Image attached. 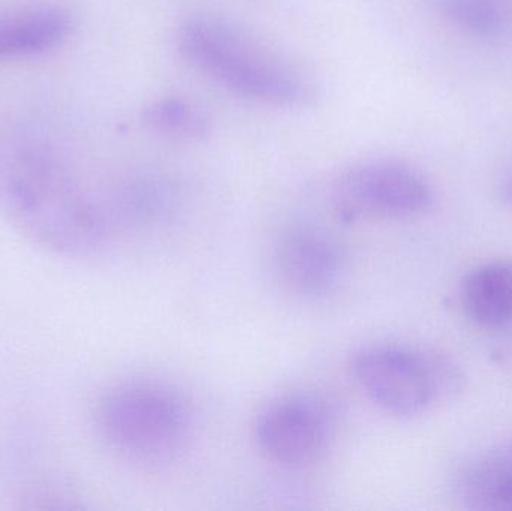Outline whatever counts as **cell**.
Masks as SVG:
<instances>
[{
	"label": "cell",
	"instance_id": "6da1fadb",
	"mask_svg": "<svg viewBox=\"0 0 512 511\" xmlns=\"http://www.w3.org/2000/svg\"><path fill=\"white\" fill-rule=\"evenodd\" d=\"M0 213L36 245L63 257L93 254L108 237L101 207L35 141L0 144Z\"/></svg>",
	"mask_w": 512,
	"mask_h": 511
},
{
	"label": "cell",
	"instance_id": "7a4b0ae2",
	"mask_svg": "<svg viewBox=\"0 0 512 511\" xmlns=\"http://www.w3.org/2000/svg\"><path fill=\"white\" fill-rule=\"evenodd\" d=\"M177 45L198 71L243 98L277 107H301L315 99L312 80L298 66L227 18H188Z\"/></svg>",
	"mask_w": 512,
	"mask_h": 511
},
{
	"label": "cell",
	"instance_id": "3957f363",
	"mask_svg": "<svg viewBox=\"0 0 512 511\" xmlns=\"http://www.w3.org/2000/svg\"><path fill=\"white\" fill-rule=\"evenodd\" d=\"M96 422L111 449L147 464L176 458L192 434L191 408L183 396L153 381L126 383L108 392Z\"/></svg>",
	"mask_w": 512,
	"mask_h": 511
},
{
	"label": "cell",
	"instance_id": "277c9868",
	"mask_svg": "<svg viewBox=\"0 0 512 511\" xmlns=\"http://www.w3.org/2000/svg\"><path fill=\"white\" fill-rule=\"evenodd\" d=\"M351 374L373 404L403 419L420 416L463 386V374L450 359L400 345L360 348L352 356Z\"/></svg>",
	"mask_w": 512,
	"mask_h": 511
},
{
	"label": "cell",
	"instance_id": "5b68a950",
	"mask_svg": "<svg viewBox=\"0 0 512 511\" xmlns=\"http://www.w3.org/2000/svg\"><path fill=\"white\" fill-rule=\"evenodd\" d=\"M339 405L319 392H300L270 402L255 423V440L270 461L303 467L318 461L336 440Z\"/></svg>",
	"mask_w": 512,
	"mask_h": 511
},
{
	"label": "cell",
	"instance_id": "8992f818",
	"mask_svg": "<svg viewBox=\"0 0 512 511\" xmlns=\"http://www.w3.org/2000/svg\"><path fill=\"white\" fill-rule=\"evenodd\" d=\"M429 180L406 164L375 161L357 165L340 177L334 209L343 224L408 219L432 207Z\"/></svg>",
	"mask_w": 512,
	"mask_h": 511
},
{
	"label": "cell",
	"instance_id": "52a82bcc",
	"mask_svg": "<svg viewBox=\"0 0 512 511\" xmlns=\"http://www.w3.org/2000/svg\"><path fill=\"white\" fill-rule=\"evenodd\" d=\"M274 270L286 290L307 300L333 294L345 276V254L321 228L295 225L274 246Z\"/></svg>",
	"mask_w": 512,
	"mask_h": 511
},
{
	"label": "cell",
	"instance_id": "ba28073f",
	"mask_svg": "<svg viewBox=\"0 0 512 511\" xmlns=\"http://www.w3.org/2000/svg\"><path fill=\"white\" fill-rule=\"evenodd\" d=\"M451 486L466 509L512 511V443L469 456L454 471Z\"/></svg>",
	"mask_w": 512,
	"mask_h": 511
},
{
	"label": "cell",
	"instance_id": "9c48e42d",
	"mask_svg": "<svg viewBox=\"0 0 512 511\" xmlns=\"http://www.w3.org/2000/svg\"><path fill=\"white\" fill-rule=\"evenodd\" d=\"M74 30L68 9L35 5L0 12V59L38 56L60 47Z\"/></svg>",
	"mask_w": 512,
	"mask_h": 511
},
{
	"label": "cell",
	"instance_id": "30bf717a",
	"mask_svg": "<svg viewBox=\"0 0 512 511\" xmlns=\"http://www.w3.org/2000/svg\"><path fill=\"white\" fill-rule=\"evenodd\" d=\"M466 317L483 327L498 329L512 320V261L475 267L460 284Z\"/></svg>",
	"mask_w": 512,
	"mask_h": 511
},
{
	"label": "cell",
	"instance_id": "8fae6325",
	"mask_svg": "<svg viewBox=\"0 0 512 511\" xmlns=\"http://www.w3.org/2000/svg\"><path fill=\"white\" fill-rule=\"evenodd\" d=\"M143 120L152 131L182 140H200L210 132L206 113L182 98H161L150 102L144 108Z\"/></svg>",
	"mask_w": 512,
	"mask_h": 511
},
{
	"label": "cell",
	"instance_id": "7c38bea8",
	"mask_svg": "<svg viewBox=\"0 0 512 511\" xmlns=\"http://www.w3.org/2000/svg\"><path fill=\"white\" fill-rule=\"evenodd\" d=\"M174 192L165 180L141 177L125 183L117 192V212L134 222L161 221L170 213Z\"/></svg>",
	"mask_w": 512,
	"mask_h": 511
},
{
	"label": "cell",
	"instance_id": "4fadbf2b",
	"mask_svg": "<svg viewBox=\"0 0 512 511\" xmlns=\"http://www.w3.org/2000/svg\"><path fill=\"white\" fill-rule=\"evenodd\" d=\"M436 11L451 24L477 38H499L505 17L495 0H432Z\"/></svg>",
	"mask_w": 512,
	"mask_h": 511
},
{
	"label": "cell",
	"instance_id": "5bb4252c",
	"mask_svg": "<svg viewBox=\"0 0 512 511\" xmlns=\"http://www.w3.org/2000/svg\"><path fill=\"white\" fill-rule=\"evenodd\" d=\"M502 200L512 207V176L505 180L501 189Z\"/></svg>",
	"mask_w": 512,
	"mask_h": 511
}]
</instances>
